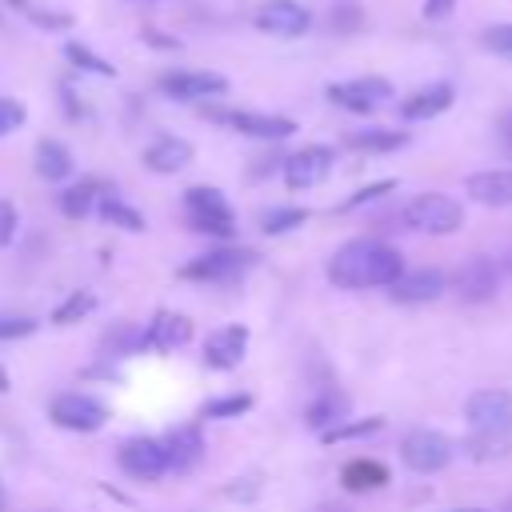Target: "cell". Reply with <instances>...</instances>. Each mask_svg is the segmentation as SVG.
<instances>
[{"instance_id":"21","label":"cell","mask_w":512,"mask_h":512,"mask_svg":"<svg viewBox=\"0 0 512 512\" xmlns=\"http://www.w3.org/2000/svg\"><path fill=\"white\" fill-rule=\"evenodd\" d=\"M144 168L148 172H160V176H172L180 168L192 164V144L184 136H156L148 148H144Z\"/></svg>"},{"instance_id":"43","label":"cell","mask_w":512,"mask_h":512,"mask_svg":"<svg viewBox=\"0 0 512 512\" xmlns=\"http://www.w3.org/2000/svg\"><path fill=\"white\" fill-rule=\"evenodd\" d=\"M452 8H456V0H424V20H448L452 16Z\"/></svg>"},{"instance_id":"37","label":"cell","mask_w":512,"mask_h":512,"mask_svg":"<svg viewBox=\"0 0 512 512\" xmlns=\"http://www.w3.org/2000/svg\"><path fill=\"white\" fill-rule=\"evenodd\" d=\"M480 44H484L492 56L512 60V24H488V28L480 32Z\"/></svg>"},{"instance_id":"16","label":"cell","mask_w":512,"mask_h":512,"mask_svg":"<svg viewBox=\"0 0 512 512\" xmlns=\"http://www.w3.org/2000/svg\"><path fill=\"white\" fill-rule=\"evenodd\" d=\"M444 288H448V280H444V272L440 268H404L392 284H388V296L396 300V304H432V300H440L444 296Z\"/></svg>"},{"instance_id":"34","label":"cell","mask_w":512,"mask_h":512,"mask_svg":"<svg viewBox=\"0 0 512 512\" xmlns=\"http://www.w3.org/2000/svg\"><path fill=\"white\" fill-rule=\"evenodd\" d=\"M328 28H332L336 36L360 32V28H364V8H360V0H332V8H328Z\"/></svg>"},{"instance_id":"32","label":"cell","mask_w":512,"mask_h":512,"mask_svg":"<svg viewBox=\"0 0 512 512\" xmlns=\"http://www.w3.org/2000/svg\"><path fill=\"white\" fill-rule=\"evenodd\" d=\"M64 56H68V64L72 68H80V72H92V76H112L116 80V64L112 60H104V56H96L88 44H80V40H68L64 44Z\"/></svg>"},{"instance_id":"36","label":"cell","mask_w":512,"mask_h":512,"mask_svg":"<svg viewBox=\"0 0 512 512\" xmlns=\"http://www.w3.org/2000/svg\"><path fill=\"white\" fill-rule=\"evenodd\" d=\"M40 328L36 316H24V312H0V340H24Z\"/></svg>"},{"instance_id":"35","label":"cell","mask_w":512,"mask_h":512,"mask_svg":"<svg viewBox=\"0 0 512 512\" xmlns=\"http://www.w3.org/2000/svg\"><path fill=\"white\" fill-rule=\"evenodd\" d=\"M384 428V416H360V420H340L336 428L320 432L324 444H340V440H360V436H372Z\"/></svg>"},{"instance_id":"6","label":"cell","mask_w":512,"mask_h":512,"mask_svg":"<svg viewBox=\"0 0 512 512\" xmlns=\"http://www.w3.org/2000/svg\"><path fill=\"white\" fill-rule=\"evenodd\" d=\"M456 456V440L436 432V428H412L404 440H400V460L412 468V472H440L448 468Z\"/></svg>"},{"instance_id":"38","label":"cell","mask_w":512,"mask_h":512,"mask_svg":"<svg viewBox=\"0 0 512 512\" xmlns=\"http://www.w3.org/2000/svg\"><path fill=\"white\" fill-rule=\"evenodd\" d=\"M392 188H396V180H376V184H364V188H356L348 200H340V212H352V208H360V204H372V200L388 196Z\"/></svg>"},{"instance_id":"24","label":"cell","mask_w":512,"mask_h":512,"mask_svg":"<svg viewBox=\"0 0 512 512\" xmlns=\"http://www.w3.org/2000/svg\"><path fill=\"white\" fill-rule=\"evenodd\" d=\"M100 196H104V184L92 180V176H84V180H76V184H68V188L60 192V212H64L68 220H84V216L100 204Z\"/></svg>"},{"instance_id":"48","label":"cell","mask_w":512,"mask_h":512,"mask_svg":"<svg viewBox=\"0 0 512 512\" xmlns=\"http://www.w3.org/2000/svg\"><path fill=\"white\" fill-rule=\"evenodd\" d=\"M452 512H488V508H452Z\"/></svg>"},{"instance_id":"7","label":"cell","mask_w":512,"mask_h":512,"mask_svg":"<svg viewBox=\"0 0 512 512\" xmlns=\"http://www.w3.org/2000/svg\"><path fill=\"white\" fill-rule=\"evenodd\" d=\"M48 416L64 432H100L108 424V408L92 392H60L48 404Z\"/></svg>"},{"instance_id":"42","label":"cell","mask_w":512,"mask_h":512,"mask_svg":"<svg viewBox=\"0 0 512 512\" xmlns=\"http://www.w3.org/2000/svg\"><path fill=\"white\" fill-rule=\"evenodd\" d=\"M140 36H144L148 44H156L160 52H176V48H180V40H176V36H168V32H160V28H144Z\"/></svg>"},{"instance_id":"44","label":"cell","mask_w":512,"mask_h":512,"mask_svg":"<svg viewBox=\"0 0 512 512\" xmlns=\"http://www.w3.org/2000/svg\"><path fill=\"white\" fill-rule=\"evenodd\" d=\"M60 100H64V108H68V116H72V120H80V116H84V108L76 104V92H72L68 84H60Z\"/></svg>"},{"instance_id":"19","label":"cell","mask_w":512,"mask_h":512,"mask_svg":"<svg viewBox=\"0 0 512 512\" xmlns=\"http://www.w3.org/2000/svg\"><path fill=\"white\" fill-rule=\"evenodd\" d=\"M464 192L484 208H508L512 204V168H484L464 180Z\"/></svg>"},{"instance_id":"8","label":"cell","mask_w":512,"mask_h":512,"mask_svg":"<svg viewBox=\"0 0 512 512\" xmlns=\"http://www.w3.org/2000/svg\"><path fill=\"white\" fill-rule=\"evenodd\" d=\"M464 416L476 432L512 436V392L508 388H480L464 400Z\"/></svg>"},{"instance_id":"22","label":"cell","mask_w":512,"mask_h":512,"mask_svg":"<svg viewBox=\"0 0 512 512\" xmlns=\"http://www.w3.org/2000/svg\"><path fill=\"white\" fill-rule=\"evenodd\" d=\"M388 480H392L388 468H384L380 460H368V456H356V460H348V464L340 468V484H344L348 492H380Z\"/></svg>"},{"instance_id":"12","label":"cell","mask_w":512,"mask_h":512,"mask_svg":"<svg viewBox=\"0 0 512 512\" xmlns=\"http://www.w3.org/2000/svg\"><path fill=\"white\" fill-rule=\"evenodd\" d=\"M156 88L172 100H212V96H224L228 92V80L220 72H200V68H176V72H164L156 80Z\"/></svg>"},{"instance_id":"14","label":"cell","mask_w":512,"mask_h":512,"mask_svg":"<svg viewBox=\"0 0 512 512\" xmlns=\"http://www.w3.org/2000/svg\"><path fill=\"white\" fill-rule=\"evenodd\" d=\"M116 460H120L124 476H132V480H160V476L168 472L164 448H160V440H152V436H132V440H124L120 452H116Z\"/></svg>"},{"instance_id":"30","label":"cell","mask_w":512,"mask_h":512,"mask_svg":"<svg viewBox=\"0 0 512 512\" xmlns=\"http://www.w3.org/2000/svg\"><path fill=\"white\" fill-rule=\"evenodd\" d=\"M304 220H308V208H296V204L264 208V212H260V232H264V236H284V232L300 228Z\"/></svg>"},{"instance_id":"50","label":"cell","mask_w":512,"mask_h":512,"mask_svg":"<svg viewBox=\"0 0 512 512\" xmlns=\"http://www.w3.org/2000/svg\"><path fill=\"white\" fill-rule=\"evenodd\" d=\"M500 512H512V500H508V504H504V508H500Z\"/></svg>"},{"instance_id":"9","label":"cell","mask_w":512,"mask_h":512,"mask_svg":"<svg viewBox=\"0 0 512 512\" xmlns=\"http://www.w3.org/2000/svg\"><path fill=\"white\" fill-rule=\"evenodd\" d=\"M332 164H336V148H328V144H304L292 156H284V184L292 192L316 188V184L328 180Z\"/></svg>"},{"instance_id":"25","label":"cell","mask_w":512,"mask_h":512,"mask_svg":"<svg viewBox=\"0 0 512 512\" xmlns=\"http://www.w3.org/2000/svg\"><path fill=\"white\" fill-rule=\"evenodd\" d=\"M460 452L468 460H480V464H492V460H508L512 456V436H500V432H468L460 440Z\"/></svg>"},{"instance_id":"46","label":"cell","mask_w":512,"mask_h":512,"mask_svg":"<svg viewBox=\"0 0 512 512\" xmlns=\"http://www.w3.org/2000/svg\"><path fill=\"white\" fill-rule=\"evenodd\" d=\"M8 388H12V384H8V372L0 368V392H8Z\"/></svg>"},{"instance_id":"27","label":"cell","mask_w":512,"mask_h":512,"mask_svg":"<svg viewBox=\"0 0 512 512\" xmlns=\"http://www.w3.org/2000/svg\"><path fill=\"white\" fill-rule=\"evenodd\" d=\"M344 144L356 152H396L408 144V132L404 128H360V132H348Z\"/></svg>"},{"instance_id":"41","label":"cell","mask_w":512,"mask_h":512,"mask_svg":"<svg viewBox=\"0 0 512 512\" xmlns=\"http://www.w3.org/2000/svg\"><path fill=\"white\" fill-rule=\"evenodd\" d=\"M28 20L40 24V28H72L68 12H44V8H32V4H28Z\"/></svg>"},{"instance_id":"17","label":"cell","mask_w":512,"mask_h":512,"mask_svg":"<svg viewBox=\"0 0 512 512\" xmlns=\"http://www.w3.org/2000/svg\"><path fill=\"white\" fill-rule=\"evenodd\" d=\"M160 448H164L168 472H188L204 456V432H200V424H176V428L164 432Z\"/></svg>"},{"instance_id":"1","label":"cell","mask_w":512,"mask_h":512,"mask_svg":"<svg viewBox=\"0 0 512 512\" xmlns=\"http://www.w3.org/2000/svg\"><path fill=\"white\" fill-rule=\"evenodd\" d=\"M400 272H404V256H400L392 244L372 240V236L348 240V244L328 260V280H332L336 288H348V292H360V288H388Z\"/></svg>"},{"instance_id":"3","label":"cell","mask_w":512,"mask_h":512,"mask_svg":"<svg viewBox=\"0 0 512 512\" xmlns=\"http://www.w3.org/2000/svg\"><path fill=\"white\" fill-rule=\"evenodd\" d=\"M404 224L424 236H452L464 224V204L444 192H424L404 204Z\"/></svg>"},{"instance_id":"31","label":"cell","mask_w":512,"mask_h":512,"mask_svg":"<svg viewBox=\"0 0 512 512\" xmlns=\"http://www.w3.org/2000/svg\"><path fill=\"white\" fill-rule=\"evenodd\" d=\"M252 404H256V400H252L248 392H228V396L204 400V404H200V416H204V420H236V416H244Z\"/></svg>"},{"instance_id":"45","label":"cell","mask_w":512,"mask_h":512,"mask_svg":"<svg viewBox=\"0 0 512 512\" xmlns=\"http://www.w3.org/2000/svg\"><path fill=\"white\" fill-rule=\"evenodd\" d=\"M312 512H348V508H344V504H336V500H324V504H316Z\"/></svg>"},{"instance_id":"18","label":"cell","mask_w":512,"mask_h":512,"mask_svg":"<svg viewBox=\"0 0 512 512\" xmlns=\"http://www.w3.org/2000/svg\"><path fill=\"white\" fill-rule=\"evenodd\" d=\"M192 340V320L180 312H156L144 324V348L148 352H176Z\"/></svg>"},{"instance_id":"2","label":"cell","mask_w":512,"mask_h":512,"mask_svg":"<svg viewBox=\"0 0 512 512\" xmlns=\"http://www.w3.org/2000/svg\"><path fill=\"white\" fill-rule=\"evenodd\" d=\"M184 220H188L192 232H204V236H216V240L236 236V212L224 200V192L212 188V184H192L184 192Z\"/></svg>"},{"instance_id":"4","label":"cell","mask_w":512,"mask_h":512,"mask_svg":"<svg viewBox=\"0 0 512 512\" xmlns=\"http://www.w3.org/2000/svg\"><path fill=\"white\" fill-rule=\"evenodd\" d=\"M260 256L252 248H212V252H200L192 256L184 268H180V280H196V284H228V280H240Z\"/></svg>"},{"instance_id":"39","label":"cell","mask_w":512,"mask_h":512,"mask_svg":"<svg viewBox=\"0 0 512 512\" xmlns=\"http://www.w3.org/2000/svg\"><path fill=\"white\" fill-rule=\"evenodd\" d=\"M24 120H28V108L20 100H12V96H0V136L16 132Z\"/></svg>"},{"instance_id":"29","label":"cell","mask_w":512,"mask_h":512,"mask_svg":"<svg viewBox=\"0 0 512 512\" xmlns=\"http://www.w3.org/2000/svg\"><path fill=\"white\" fill-rule=\"evenodd\" d=\"M100 216L108 220V224H116V228H124V232H144L148 228V220L128 204V200H120L112 188H104V196H100Z\"/></svg>"},{"instance_id":"49","label":"cell","mask_w":512,"mask_h":512,"mask_svg":"<svg viewBox=\"0 0 512 512\" xmlns=\"http://www.w3.org/2000/svg\"><path fill=\"white\" fill-rule=\"evenodd\" d=\"M4 504H8V496H4V484H0V512H4Z\"/></svg>"},{"instance_id":"20","label":"cell","mask_w":512,"mask_h":512,"mask_svg":"<svg viewBox=\"0 0 512 512\" xmlns=\"http://www.w3.org/2000/svg\"><path fill=\"white\" fill-rule=\"evenodd\" d=\"M452 100H456V88H452L448 80H436V84H424V88H416L412 96H404V100H400V116H404V120H432V116L448 112Z\"/></svg>"},{"instance_id":"40","label":"cell","mask_w":512,"mask_h":512,"mask_svg":"<svg viewBox=\"0 0 512 512\" xmlns=\"http://www.w3.org/2000/svg\"><path fill=\"white\" fill-rule=\"evenodd\" d=\"M16 224H20V212L12 200H0V248L16 240Z\"/></svg>"},{"instance_id":"5","label":"cell","mask_w":512,"mask_h":512,"mask_svg":"<svg viewBox=\"0 0 512 512\" xmlns=\"http://www.w3.org/2000/svg\"><path fill=\"white\" fill-rule=\"evenodd\" d=\"M208 120L240 132V136H252V140H288L296 132V120L292 116H276V112H252V108H204Z\"/></svg>"},{"instance_id":"33","label":"cell","mask_w":512,"mask_h":512,"mask_svg":"<svg viewBox=\"0 0 512 512\" xmlns=\"http://www.w3.org/2000/svg\"><path fill=\"white\" fill-rule=\"evenodd\" d=\"M92 308H96V296H92V292H84V288H76V292H68V296L52 308V324H56V328H68V324L84 320Z\"/></svg>"},{"instance_id":"10","label":"cell","mask_w":512,"mask_h":512,"mask_svg":"<svg viewBox=\"0 0 512 512\" xmlns=\"http://www.w3.org/2000/svg\"><path fill=\"white\" fill-rule=\"evenodd\" d=\"M448 288H452L464 304H484V300H492V296L500 292V268H496L492 256H468V260L452 272Z\"/></svg>"},{"instance_id":"47","label":"cell","mask_w":512,"mask_h":512,"mask_svg":"<svg viewBox=\"0 0 512 512\" xmlns=\"http://www.w3.org/2000/svg\"><path fill=\"white\" fill-rule=\"evenodd\" d=\"M8 4H16V8H24V12H28V0H8Z\"/></svg>"},{"instance_id":"13","label":"cell","mask_w":512,"mask_h":512,"mask_svg":"<svg viewBox=\"0 0 512 512\" xmlns=\"http://www.w3.org/2000/svg\"><path fill=\"white\" fill-rule=\"evenodd\" d=\"M252 24H256L260 32H268V36L292 40V36H304V32L312 28V16H308V8L296 4V0H260Z\"/></svg>"},{"instance_id":"26","label":"cell","mask_w":512,"mask_h":512,"mask_svg":"<svg viewBox=\"0 0 512 512\" xmlns=\"http://www.w3.org/2000/svg\"><path fill=\"white\" fill-rule=\"evenodd\" d=\"M100 352L104 356H136V352H144V328L132 324V320H116L100 336Z\"/></svg>"},{"instance_id":"15","label":"cell","mask_w":512,"mask_h":512,"mask_svg":"<svg viewBox=\"0 0 512 512\" xmlns=\"http://www.w3.org/2000/svg\"><path fill=\"white\" fill-rule=\"evenodd\" d=\"M244 352H248V328H244V324H224V328L208 332L200 360H204V368H212V372H232V368H240Z\"/></svg>"},{"instance_id":"28","label":"cell","mask_w":512,"mask_h":512,"mask_svg":"<svg viewBox=\"0 0 512 512\" xmlns=\"http://www.w3.org/2000/svg\"><path fill=\"white\" fill-rule=\"evenodd\" d=\"M344 416H348V400H344L340 392H324V396H316V400L304 408V424L316 428V432L336 428Z\"/></svg>"},{"instance_id":"23","label":"cell","mask_w":512,"mask_h":512,"mask_svg":"<svg viewBox=\"0 0 512 512\" xmlns=\"http://www.w3.org/2000/svg\"><path fill=\"white\" fill-rule=\"evenodd\" d=\"M36 176L48 180V184L68 180V176H72V152H68V144L44 136V140L36 144Z\"/></svg>"},{"instance_id":"11","label":"cell","mask_w":512,"mask_h":512,"mask_svg":"<svg viewBox=\"0 0 512 512\" xmlns=\"http://www.w3.org/2000/svg\"><path fill=\"white\" fill-rule=\"evenodd\" d=\"M324 96L344 108V112H376L384 100H392V84L384 76H356V80H340V84H328Z\"/></svg>"}]
</instances>
